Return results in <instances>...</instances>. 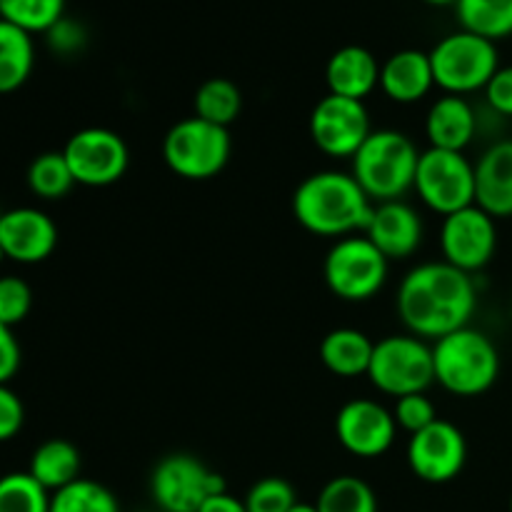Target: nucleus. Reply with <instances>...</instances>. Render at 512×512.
Listing matches in <instances>:
<instances>
[{
  "mask_svg": "<svg viewBox=\"0 0 512 512\" xmlns=\"http://www.w3.org/2000/svg\"><path fill=\"white\" fill-rule=\"evenodd\" d=\"M393 410L370 398L348 400L335 415V438L350 455L363 460L380 458L398 438Z\"/></svg>",
  "mask_w": 512,
  "mask_h": 512,
  "instance_id": "obj_15",
  "label": "nucleus"
},
{
  "mask_svg": "<svg viewBox=\"0 0 512 512\" xmlns=\"http://www.w3.org/2000/svg\"><path fill=\"white\" fill-rule=\"evenodd\" d=\"M0 245L13 263L38 265L58 248V225L40 208H10L0 213Z\"/></svg>",
  "mask_w": 512,
  "mask_h": 512,
  "instance_id": "obj_16",
  "label": "nucleus"
},
{
  "mask_svg": "<svg viewBox=\"0 0 512 512\" xmlns=\"http://www.w3.org/2000/svg\"><path fill=\"white\" fill-rule=\"evenodd\" d=\"M233 153L230 130L198 118H183L165 133L163 158L165 165L178 178L210 180L220 175Z\"/></svg>",
  "mask_w": 512,
  "mask_h": 512,
  "instance_id": "obj_8",
  "label": "nucleus"
},
{
  "mask_svg": "<svg viewBox=\"0 0 512 512\" xmlns=\"http://www.w3.org/2000/svg\"><path fill=\"white\" fill-rule=\"evenodd\" d=\"M288 512H318V508H315V503H303V500H298Z\"/></svg>",
  "mask_w": 512,
  "mask_h": 512,
  "instance_id": "obj_40",
  "label": "nucleus"
},
{
  "mask_svg": "<svg viewBox=\"0 0 512 512\" xmlns=\"http://www.w3.org/2000/svg\"><path fill=\"white\" fill-rule=\"evenodd\" d=\"M0 512H50V493L25 470L0 478Z\"/></svg>",
  "mask_w": 512,
  "mask_h": 512,
  "instance_id": "obj_31",
  "label": "nucleus"
},
{
  "mask_svg": "<svg viewBox=\"0 0 512 512\" xmlns=\"http://www.w3.org/2000/svg\"><path fill=\"white\" fill-rule=\"evenodd\" d=\"M478 308L473 275L453 268L445 260H428L405 273L395 295V310L410 335L440 340L468 328Z\"/></svg>",
  "mask_w": 512,
  "mask_h": 512,
  "instance_id": "obj_1",
  "label": "nucleus"
},
{
  "mask_svg": "<svg viewBox=\"0 0 512 512\" xmlns=\"http://www.w3.org/2000/svg\"><path fill=\"white\" fill-rule=\"evenodd\" d=\"M480 130L478 110L463 95H440L425 115V138L430 148L465 153Z\"/></svg>",
  "mask_w": 512,
  "mask_h": 512,
  "instance_id": "obj_19",
  "label": "nucleus"
},
{
  "mask_svg": "<svg viewBox=\"0 0 512 512\" xmlns=\"http://www.w3.org/2000/svg\"><path fill=\"white\" fill-rule=\"evenodd\" d=\"M308 128L315 148L328 158L338 160H353L360 145L373 133L370 113L363 100L343 98V95L333 93L315 103Z\"/></svg>",
  "mask_w": 512,
  "mask_h": 512,
  "instance_id": "obj_12",
  "label": "nucleus"
},
{
  "mask_svg": "<svg viewBox=\"0 0 512 512\" xmlns=\"http://www.w3.org/2000/svg\"><path fill=\"white\" fill-rule=\"evenodd\" d=\"M243 500L248 512H288L298 503V493L285 478L268 475V478H260L258 483L250 485Z\"/></svg>",
  "mask_w": 512,
  "mask_h": 512,
  "instance_id": "obj_32",
  "label": "nucleus"
},
{
  "mask_svg": "<svg viewBox=\"0 0 512 512\" xmlns=\"http://www.w3.org/2000/svg\"><path fill=\"white\" fill-rule=\"evenodd\" d=\"M33 310V288L18 275H0V323L15 328Z\"/></svg>",
  "mask_w": 512,
  "mask_h": 512,
  "instance_id": "obj_33",
  "label": "nucleus"
},
{
  "mask_svg": "<svg viewBox=\"0 0 512 512\" xmlns=\"http://www.w3.org/2000/svg\"><path fill=\"white\" fill-rule=\"evenodd\" d=\"M413 190L425 208L448 218L475 205V163L458 150H423Z\"/></svg>",
  "mask_w": 512,
  "mask_h": 512,
  "instance_id": "obj_9",
  "label": "nucleus"
},
{
  "mask_svg": "<svg viewBox=\"0 0 512 512\" xmlns=\"http://www.w3.org/2000/svg\"><path fill=\"white\" fill-rule=\"evenodd\" d=\"M483 93L485 103L498 118H512V65H500Z\"/></svg>",
  "mask_w": 512,
  "mask_h": 512,
  "instance_id": "obj_37",
  "label": "nucleus"
},
{
  "mask_svg": "<svg viewBox=\"0 0 512 512\" xmlns=\"http://www.w3.org/2000/svg\"><path fill=\"white\" fill-rule=\"evenodd\" d=\"M405 458L415 478L423 483H453L468 463V440L458 425L438 418L425 430L410 435Z\"/></svg>",
  "mask_w": 512,
  "mask_h": 512,
  "instance_id": "obj_14",
  "label": "nucleus"
},
{
  "mask_svg": "<svg viewBox=\"0 0 512 512\" xmlns=\"http://www.w3.org/2000/svg\"><path fill=\"white\" fill-rule=\"evenodd\" d=\"M198 512H248V508H245V500L235 498V495H230L228 490H223V493L205 500Z\"/></svg>",
  "mask_w": 512,
  "mask_h": 512,
  "instance_id": "obj_39",
  "label": "nucleus"
},
{
  "mask_svg": "<svg viewBox=\"0 0 512 512\" xmlns=\"http://www.w3.org/2000/svg\"><path fill=\"white\" fill-rule=\"evenodd\" d=\"M80 468H83L80 450L70 440L50 438L33 450L28 473L53 495L65 485L75 483L80 478Z\"/></svg>",
  "mask_w": 512,
  "mask_h": 512,
  "instance_id": "obj_23",
  "label": "nucleus"
},
{
  "mask_svg": "<svg viewBox=\"0 0 512 512\" xmlns=\"http://www.w3.org/2000/svg\"><path fill=\"white\" fill-rule=\"evenodd\" d=\"M45 38H48L50 50H53L55 55H63V58L83 53L85 43H88V33H85L83 25L75 23V20L70 18H63L60 23H55L53 28L45 33Z\"/></svg>",
  "mask_w": 512,
  "mask_h": 512,
  "instance_id": "obj_35",
  "label": "nucleus"
},
{
  "mask_svg": "<svg viewBox=\"0 0 512 512\" xmlns=\"http://www.w3.org/2000/svg\"><path fill=\"white\" fill-rule=\"evenodd\" d=\"M495 250H498V223L480 205H468L443 218L440 253L448 265L473 275L490 265Z\"/></svg>",
  "mask_w": 512,
  "mask_h": 512,
  "instance_id": "obj_13",
  "label": "nucleus"
},
{
  "mask_svg": "<svg viewBox=\"0 0 512 512\" xmlns=\"http://www.w3.org/2000/svg\"><path fill=\"white\" fill-rule=\"evenodd\" d=\"M423 218L413 205L405 200H388L375 203L363 235L393 263V260H408L418 253L423 245Z\"/></svg>",
  "mask_w": 512,
  "mask_h": 512,
  "instance_id": "obj_17",
  "label": "nucleus"
},
{
  "mask_svg": "<svg viewBox=\"0 0 512 512\" xmlns=\"http://www.w3.org/2000/svg\"><path fill=\"white\" fill-rule=\"evenodd\" d=\"M510 512H512V495H510Z\"/></svg>",
  "mask_w": 512,
  "mask_h": 512,
  "instance_id": "obj_43",
  "label": "nucleus"
},
{
  "mask_svg": "<svg viewBox=\"0 0 512 512\" xmlns=\"http://www.w3.org/2000/svg\"><path fill=\"white\" fill-rule=\"evenodd\" d=\"M435 85L445 95H473L488 88L500 68L498 45L468 30H455L430 50Z\"/></svg>",
  "mask_w": 512,
  "mask_h": 512,
  "instance_id": "obj_5",
  "label": "nucleus"
},
{
  "mask_svg": "<svg viewBox=\"0 0 512 512\" xmlns=\"http://www.w3.org/2000/svg\"><path fill=\"white\" fill-rule=\"evenodd\" d=\"M75 185L108 188L118 183L130 165V150L123 135L110 128H83L63 148Z\"/></svg>",
  "mask_w": 512,
  "mask_h": 512,
  "instance_id": "obj_11",
  "label": "nucleus"
},
{
  "mask_svg": "<svg viewBox=\"0 0 512 512\" xmlns=\"http://www.w3.org/2000/svg\"><path fill=\"white\" fill-rule=\"evenodd\" d=\"M393 418L400 430L415 435L438 420V408H435L433 400L428 398V393L403 395V398L395 400Z\"/></svg>",
  "mask_w": 512,
  "mask_h": 512,
  "instance_id": "obj_34",
  "label": "nucleus"
},
{
  "mask_svg": "<svg viewBox=\"0 0 512 512\" xmlns=\"http://www.w3.org/2000/svg\"><path fill=\"white\" fill-rule=\"evenodd\" d=\"M28 190L40 200H60L73 190L75 178L68 168L63 150H48V153L35 155L33 163L25 173Z\"/></svg>",
  "mask_w": 512,
  "mask_h": 512,
  "instance_id": "obj_27",
  "label": "nucleus"
},
{
  "mask_svg": "<svg viewBox=\"0 0 512 512\" xmlns=\"http://www.w3.org/2000/svg\"><path fill=\"white\" fill-rule=\"evenodd\" d=\"M193 108L198 118L230 128L243 110V93L230 78H210L195 90Z\"/></svg>",
  "mask_w": 512,
  "mask_h": 512,
  "instance_id": "obj_26",
  "label": "nucleus"
},
{
  "mask_svg": "<svg viewBox=\"0 0 512 512\" xmlns=\"http://www.w3.org/2000/svg\"><path fill=\"white\" fill-rule=\"evenodd\" d=\"M35 68L33 35L0 20V95L15 93L28 83Z\"/></svg>",
  "mask_w": 512,
  "mask_h": 512,
  "instance_id": "obj_24",
  "label": "nucleus"
},
{
  "mask_svg": "<svg viewBox=\"0 0 512 512\" xmlns=\"http://www.w3.org/2000/svg\"><path fill=\"white\" fill-rule=\"evenodd\" d=\"M455 18L468 33L498 43L512 35V0H458Z\"/></svg>",
  "mask_w": 512,
  "mask_h": 512,
  "instance_id": "obj_25",
  "label": "nucleus"
},
{
  "mask_svg": "<svg viewBox=\"0 0 512 512\" xmlns=\"http://www.w3.org/2000/svg\"><path fill=\"white\" fill-rule=\"evenodd\" d=\"M223 490V475L188 453L165 455L150 473V498L163 512H198Z\"/></svg>",
  "mask_w": 512,
  "mask_h": 512,
  "instance_id": "obj_10",
  "label": "nucleus"
},
{
  "mask_svg": "<svg viewBox=\"0 0 512 512\" xmlns=\"http://www.w3.org/2000/svg\"><path fill=\"white\" fill-rule=\"evenodd\" d=\"M375 343L358 328H335L320 343V360L338 378L368 375Z\"/></svg>",
  "mask_w": 512,
  "mask_h": 512,
  "instance_id": "obj_22",
  "label": "nucleus"
},
{
  "mask_svg": "<svg viewBox=\"0 0 512 512\" xmlns=\"http://www.w3.org/2000/svg\"><path fill=\"white\" fill-rule=\"evenodd\" d=\"M373 208V200L345 170H318L293 193L295 220L318 238L340 240L363 233Z\"/></svg>",
  "mask_w": 512,
  "mask_h": 512,
  "instance_id": "obj_2",
  "label": "nucleus"
},
{
  "mask_svg": "<svg viewBox=\"0 0 512 512\" xmlns=\"http://www.w3.org/2000/svg\"><path fill=\"white\" fill-rule=\"evenodd\" d=\"M365 378L373 388L395 400L403 395L428 393L435 383L433 345L410 333L385 335L375 343Z\"/></svg>",
  "mask_w": 512,
  "mask_h": 512,
  "instance_id": "obj_6",
  "label": "nucleus"
},
{
  "mask_svg": "<svg viewBox=\"0 0 512 512\" xmlns=\"http://www.w3.org/2000/svg\"><path fill=\"white\" fill-rule=\"evenodd\" d=\"M20 360H23V353H20L13 328L0 323V385H8L18 375Z\"/></svg>",
  "mask_w": 512,
  "mask_h": 512,
  "instance_id": "obj_38",
  "label": "nucleus"
},
{
  "mask_svg": "<svg viewBox=\"0 0 512 512\" xmlns=\"http://www.w3.org/2000/svg\"><path fill=\"white\" fill-rule=\"evenodd\" d=\"M433 88V65H430V53L425 50H398L380 65V90L393 103H420Z\"/></svg>",
  "mask_w": 512,
  "mask_h": 512,
  "instance_id": "obj_20",
  "label": "nucleus"
},
{
  "mask_svg": "<svg viewBox=\"0 0 512 512\" xmlns=\"http://www.w3.org/2000/svg\"><path fill=\"white\" fill-rule=\"evenodd\" d=\"M50 512H123L120 500L98 480L78 478L50 495Z\"/></svg>",
  "mask_w": 512,
  "mask_h": 512,
  "instance_id": "obj_29",
  "label": "nucleus"
},
{
  "mask_svg": "<svg viewBox=\"0 0 512 512\" xmlns=\"http://www.w3.org/2000/svg\"><path fill=\"white\" fill-rule=\"evenodd\" d=\"M388 273L390 260L363 233L335 240L323 263L325 285L345 303L373 300L388 283Z\"/></svg>",
  "mask_w": 512,
  "mask_h": 512,
  "instance_id": "obj_7",
  "label": "nucleus"
},
{
  "mask_svg": "<svg viewBox=\"0 0 512 512\" xmlns=\"http://www.w3.org/2000/svg\"><path fill=\"white\" fill-rule=\"evenodd\" d=\"M435 383L458 398L488 393L500 375V353L478 328H460L433 343Z\"/></svg>",
  "mask_w": 512,
  "mask_h": 512,
  "instance_id": "obj_4",
  "label": "nucleus"
},
{
  "mask_svg": "<svg viewBox=\"0 0 512 512\" xmlns=\"http://www.w3.org/2000/svg\"><path fill=\"white\" fill-rule=\"evenodd\" d=\"M63 18L65 0H0V20L30 35H45Z\"/></svg>",
  "mask_w": 512,
  "mask_h": 512,
  "instance_id": "obj_30",
  "label": "nucleus"
},
{
  "mask_svg": "<svg viewBox=\"0 0 512 512\" xmlns=\"http://www.w3.org/2000/svg\"><path fill=\"white\" fill-rule=\"evenodd\" d=\"M5 260H8V258H5V250H3V245H0V265H3Z\"/></svg>",
  "mask_w": 512,
  "mask_h": 512,
  "instance_id": "obj_42",
  "label": "nucleus"
},
{
  "mask_svg": "<svg viewBox=\"0 0 512 512\" xmlns=\"http://www.w3.org/2000/svg\"><path fill=\"white\" fill-rule=\"evenodd\" d=\"M25 405L10 385H0V443H10L23 430Z\"/></svg>",
  "mask_w": 512,
  "mask_h": 512,
  "instance_id": "obj_36",
  "label": "nucleus"
},
{
  "mask_svg": "<svg viewBox=\"0 0 512 512\" xmlns=\"http://www.w3.org/2000/svg\"><path fill=\"white\" fill-rule=\"evenodd\" d=\"M318 512H378V495L358 475L328 480L315 500Z\"/></svg>",
  "mask_w": 512,
  "mask_h": 512,
  "instance_id": "obj_28",
  "label": "nucleus"
},
{
  "mask_svg": "<svg viewBox=\"0 0 512 512\" xmlns=\"http://www.w3.org/2000/svg\"><path fill=\"white\" fill-rule=\"evenodd\" d=\"M423 3L435 5V8H445V5H453L455 8V3H458V0H423Z\"/></svg>",
  "mask_w": 512,
  "mask_h": 512,
  "instance_id": "obj_41",
  "label": "nucleus"
},
{
  "mask_svg": "<svg viewBox=\"0 0 512 512\" xmlns=\"http://www.w3.org/2000/svg\"><path fill=\"white\" fill-rule=\"evenodd\" d=\"M420 150L400 130L380 128L368 135L350 160V173L373 203L403 200L413 190Z\"/></svg>",
  "mask_w": 512,
  "mask_h": 512,
  "instance_id": "obj_3",
  "label": "nucleus"
},
{
  "mask_svg": "<svg viewBox=\"0 0 512 512\" xmlns=\"http://www.w3.org/2000/svg\"><path fill=\"white\" fill-rule=\"evenodd\" d=\"M475 205L495 220L512 218V138L495 140L475 163Z\"/></svg>",
  "mask_w": 512,
  "mask_h": 512,
  "instance_id": "obj_18",
  "label": "nucleus"
},
{
  "mask_svg": "<svg viewBox=\"0 0 512 512\" xmlns=\"http://www.w3.org/2000/svg\"><path fill=\"white\" fill-rule=\"evenodd\" d=\"M378 58L363 45H345L330 55L325 65V83L333 95L363 100L380 88Z\"/></svg>",
  "mask_w": 512,
  "mask_h": 512,
  "instance_id": "obj_21",
  "label": "nucleus"
}]
</instances>
